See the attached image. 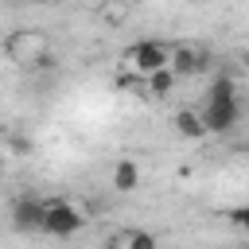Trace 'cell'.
<instances>
[{"instance_id": "1", "label": "cell", "mask_w": 249, "mask_h": 249, "mask_svg": "<svg viewBox=\"0 0 249 249\" xmlns=\"http://www.w3.org/2000/svg\"><path fill=\"white\" fill-rule=\"evenodd\" d=\"M4 54H8L16 66L31 70V66H43V62L51 58V43H47V35H43V31L16 27V31L4 39Z\"/></svg>"}, {"instance_id": "2", "label": "cell", "mask_w": 249, "mask_h": 249, "mask_svg": "<svg viewBox=\"0 0 249 249\" xmlns=\"http://www.w3.org/2000/svg\"><path fill=\"white\" fill-rule=\"evenodd\" d=\"M202 124H206V132H226V128L237 124V93H233L230 78H218L210 86V101H206Z\"/></svg>"}, {"instance_id": "3", "label": "cell", "mask_w": 249, "mask_h": 249, "mask_svg": "<svg viewBox=\"0 0 249 249\" xmlns=\"http://www.w3.org/2000/svg\"><path fill=\"white\" fill-rule=\"evenodd\" d=\"M82 226H86V218H82L78 206H70V202H47V210H43V233L70 237V233H78Z\"/></svg>"}, {"instance_id": "4", "label": "cell", "mask_w": 249, "mask_h": 249, "mask_svg": "<svg viewBox=\"0 0 249 249\" xmlns=\"http://www.w3.org/2000/svg\"><path fill=\"white\" fill-rule=\"evenodd\" d=\"M167 58H171V51H167L163 43H136V47L128 51L132 70H136V74H144V78H152L156 70H163V66H167Z\"/></svg>"}, {"instance_id": "5", "label": "cell", "mask_w": 249, "mask_h": 249, "mask_svg": "<svg viewBox=\"0 0 249 249\" xmlns=\"http://www.w3.org/2000/svg\"><path fill=\"white\" fill-rule=\"evenodd\" d=\"M43 210H47V202H39V198H16V206H12V226L16 230H43Z\"/></svg>"}, {"instance_id": "6", "label": "cell", "mask_w": 249, "mask_h": 249, "mask_svg": "<svg viewBox=\"0 0 249 249\" xmlns=\"http://www.w3.org/2000/svg\"><path fill=\"white\" fill-rule=\"evenodd\" d=\"M167 66H171V74L179 78V74H195L198 66H202V54L198 51H191V47H179L171 58H167Z\"/></svg>"}, {"instance_id": "7", "label": "cell", "mask_w": 249, "mask_h": 249, "mask_svg": "<svg viewBox=\"0 0 249 249\" xmlns=\"http://www.w3.org/2000/svg\"><path fill=\"white\" fill-rule=\"evenodd\" d=\"M113 187H117V191H136V187H140V167H136L132 160H121V163L113 167Z\"/></svg>"}, {"instance_id": "8", "label": "cell", "mask_w": 249, "mask_h": 249, "mask_svg": "<svg viewBox=\"0 0 249 249\" xmlns=\"http://www.w3.org/2000/svg\"><path fill=\"white\" fill-rule=\"evenodd\" d=\"M175 128H179L183 136H191V140H198V136L206 132V124H202V117H198V113H191V109H183V113L175 117Z\"/></svg>"}, {"instance_id": "9", "label": "cell", "mask_w": 249, "mask_h": 249, "mask_svg": "<svg viewBox=\"0 0 249 249\" xmlns=\"http://www.w3.org/2000/svg\"><path fill=\"white\" fill-rule=\"evenodd\" d=\"M171 86H175L171 66H163V70H156V74L148 78V93H156V97H167V93H171Z\"/></svg>"}, {"instance_id": "10", "label": "cell", "mask_w": 249, "mask_h": 249, "mask_svg": "<svg viewBox=\"0 0 249 249\" xmlns=\"http://www.w3.org/2000/svg\"><path fill=\"white\" fill-rule=\"evenodd\" d=\"M124 249H156V237L144 230H132V233H124Z\"/></svg>"}, {"instance_id": "11", "label": "cell", "mask_w": 249, "mask_h": 249, "mask_svg": "<svg viewBox=\"0 0 249 249\" xmlns=\"http://www.w3.org/2000/svg\"><path fill=\"white\" fill-rule=\"evenodd\" d=\"M230 222H233L237 230L249 233V206H233V210H230Z\"/></svg>"}, {"instance_id": "12", "label": "cell", "mask_w": 249, "mask_h": 249, "mask_svg": "<svg viewBox=\"0 0 249 249\" xmlns=\"http://www.w3.org/2000/svg\"><path fill=\"white\" fill-rule=\"evenodd\" d=\"M0 171H4V156H0Z\"/></svg>"}, {"instance_id": "13", "label": "cell", "mask_w": 249, "mask_h": 249, "mask_svg": "<svg viewBox=\"0 0 249 249\" xmlns=\"http://www.w3.org/2000/svg\"><path fill=\"white\" fill-rule=\"evenodd\" d=\"M191 4H195V0H191Z\"/></svg>"}]
</instances>
